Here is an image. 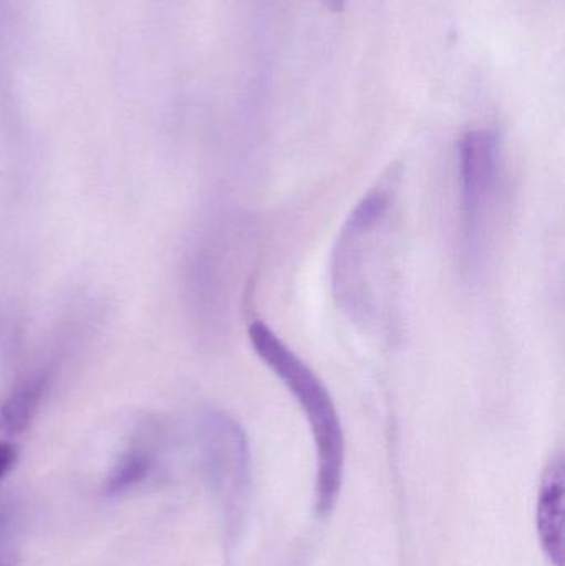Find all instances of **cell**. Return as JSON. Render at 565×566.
Here are the masks:
<instances>
[{"mask_svg":"<svg viewBox=\"0 0 565 566\" xmlns=\"http://www.w3.org/2000/svg\"><path fill=\"white\" fill-rule=\"evenodd\" d=\"M155 455L146 446H135L122 455L109 472L105 482V492L108 495L122 494L145 481L155 465Z\"/></svg>","mask_w":565,"mask_h":566,"instance_id":"cell-7","label":"cell"},{"mask_svg":"<svg viewBox=\"0 0 565 566\" xmlns=\"http://www.w3.org/2000/svg\"><path fill=\"white\" fill-rule=\"evenodd\" d=\"M195 438L209 482L234 514L244 497L251 472L244 429L228 412L206 409L196 418Z\"/></svg>","mask_w":565,"mask_h":566,"instance_id":"cell-4","label":"cell"},{"mask_svg":"<svg viewBox=\"0 0 565 566\" xmlns=\"http://www.w3.org/2000/svg\"><path fill=\"white\" fill-rule=\"evenodd\" d=\"M564 461L556 455L544 471L537 499V534L554 566H564Z\"/></svg>","mask_w":565,"mask_h":566,"instance_id":"cell-5","label":"cell"},{"mask_svg":"<svg viewBox=\"0 0 565 566\" xmlns=\"http://www.w3.org/2000/svg\"><path fill=\"white\" fill-rule=\"evenodd\" d=\"M17 461V448L10 442L0 441V479L9 474Z\"/></svg>","mask_w":565,"mask_h":566,"instance_id":"cell-9","label":"cell"},{"mask_svg":"<svg viewBox=\"0 0 565 566\" xmlns=\"http://www.w3.org/2000/svg\"><path fill=\"white\" fill-rule=\"evenodd\" d=\"M395 179L388 176L348 216L332 255V290L338 308L355 323L377 319L378 285L395 208Z\"/></svg>","mask_w":565,"mask_h":566,"instance_id":"cell-2","label":"cell"},{"mask_svg":"<svg viewBox=\"0 0 565 566\" xmlns=\"http://www.w3.org/2000/svg\"><path fill=\"white\" fill-rule=\"evenodd\" d=\"M249 339L264 365L284 382L304 411L317 451V512L327 517L337 504L345 469L341 416L314 369L264 322L249 326Z\"/></svg>","mask_w":565,"mask_h":566,"instance_id":"cell-1","label":"cell"},{"mask_svg":"<svg viewBox=\"0 0 565 566\" xmlns=\"http://www.w3.org/2000/svg\"><path fill=\"white\" fill-rule=\"evenodd\" d=\"M50 375L36 371L17 382L0 399V432L2 434H19L29 428L42 406L43 398L49 391Z\"/></svg>","mask_w":565,"mask_h":566,"instance_id":"cell-6","label":"cell"},{"mask_svg":"<svg viewBox=\"0 0 565 566\" xmlns=\"http://www.w3.org/2000/svg\"><path fill=\"white\" fill-rule=\"evenodd\" d=\"M460 172L461 248L468 271L484 261V249L503 191V148L496 133L468 132L458 146Z\"/></svg>","mask_w":565,"mask_h":566,"instance_id":"cell-3","label":"cell"},{"mask_svg":"<svg viewBox=\"0 0 565 566\" xmlns=\"http://www.w3.org/2000/svg\"><path fill=\"white\" fill-rule=\"evenodd\" d=\"M322 2H324L328 9L334 10V12H341V10H344L347 0H322Z\"/></svg>","mask_w":565,"mask_h":566,"instance_id":"cell-10","label":"cell"},{"mask_svg":"<svg viewBox=\"0 0 565 566\" xmlns=\"http://www.w3.org/2000/svg\"><path fill=\"white\" fill-rule=\"evenodd\" d=\"M15 564V528L9 515L0 514V566Z\"/></svg>","mask_w":565,"mask_h":566,"instance_id":"cell-8","label":"cell"}]
</instances>
